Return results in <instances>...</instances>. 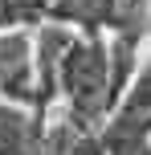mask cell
I'll return each mask as SVG.
<instances>
[{"mask_svg":"<svg viewBox=\"0 0 151 155\" xmlns=\"http://www.w3.org/2000/svg\"><path fill=\"white\" fill-rule=\"evenodd\" d=\"M57 86L65 90L74 114L82 123H94L106 110L114 106V90H110V49L98 37L90 41H74L65 49L61 74H57Z\"/></svg>","mask_w":151,"mask_h":155,"instance_id":"cell-1","label":"cell"},{"mask_svg":"<svg viewBox=\"0 0 151 155\" xmlns=\"http://www.w3.org/2000/svg\"><path fill=\"white\" fill-rule=\"evenodd\" d=\"M0 90L12 102H37V61L25 33H0Z\"/></svg>","mask_w":151,"mask_h":155,"instance_id":"cell-2","label":"cell"},{"mask_svg":"<svg viewBox=\"0 0 151 155\" xmlns=\"http://www.w3.org/2000/svg\"><path fill=\"white\" fill-rule=\"evenodd\" d=\"M147 135H151V65L135 78L127 98L119 102L102 139H147Z\"/></svg>","mask_w":151,"mask_h":155,"instance_id":"cell-3","label":"cell"},{"mask_svg":"<svg viewBox=\"0 0 151 155\" xmlns=\"http://www.w3.org/2000/svg\"><path fill=\"white\" fill-rule=\"evenodd\" d=\"M0 155H45V135L25 106H0Z\"/></svg>","mask_w":151,"mask_h":155,"instance_id":"cell-4","label":"cell"},{"mask_svg":"<svg viewBox=\"0 0 151 155\" xmlns=\"http://www.w3.org/2000/svg\"><path fill=\"white\" fill-rule=\"evenodd\" d=\"M53 16L78 21V25H86V29H98V25H106V21L114 25V0H57Z\"/></svg>","mask_w":151,"mask_h":155,"instance_id":"cell-5","label":"cell"}]
</instances>
